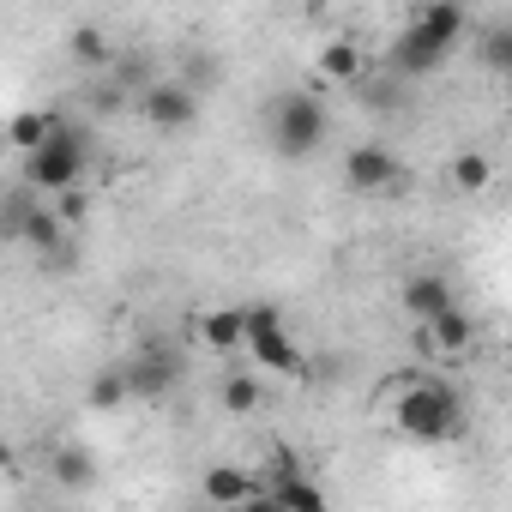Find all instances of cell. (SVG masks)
Instances as JSON below:
<instances>
[{"instance_id":"cell-1","label":"cell","mask_w":512,"mask_h":512,"mask_svg":"<svg viewBox=\"0 0 512 512\" xmlns=\"http://www.w3.org/2000/svg\"><path fill=\"white\" fill-rule=\"evenodd\" d=\"M392 428L404 440H422V446H452L470 434V410H464L452 380L422 374V380H404L392 392Z\"/></svg>"},{"instance_id":"cell-2","label":"cell","mask_w":512,"mask_h":512,"mask_svg":"<svg viewBox=\"0 0 512 512\" xmlns=\"http://www.w3.org/2000/svg\"><path fill=\"white\" fill-rule=\"evenodd\" d=\"M464 31H470V19H464L458 0H428V7L398 31V43L386 55V73L392 79H428L434 67H446V55L458 49Z\"/></svg>"},{"instance_id":"cell-3","label":"cell","mask_w":512,"mask_h":512,"mask_svg":"<svg viewBox=\"0 0 512 512\" xmlns=\"http://www.w3.org/2000/svg\"><path fill=\"white\" fill-rule=\"evenodd\" d=\"M85 169H91V139H85V127H73L67 115H55V133L37 145V151H25V187H37V193H67V187H79L85 181Z\"/></svg>"},{"instance_id":"cell-4","label":"cell","mask_w":512,"mask_h":512,"mask_svg":"<svg viewBox=\"0 0 512 512\" xmlns=\"http://www.w3.org/2000/svg\"><path fill=\"white\" fill-rule=\"evenodd\" d=\"M326 133H332V115H326L320 91H284V97L272 103V115H266V139H272V151L290 157V163L314 157V151L326 145Z\"/></svg>"},{"instance_id":"cell-5","label":"cell","mask_w":512,"mask_h":512,"mask_svg":"<svg viewBox=\"0 0 512 512\" xmlns=\"http://www.w3.org/2000/svg\"><path fill=\"white\" fill-rule=\"evenodd\" d=\"M241 320H247V362L253 368H272L284 380H302L308 374V356H302V344L290 338V326H284V314L272 302H247Z\"/></svg>"},{"instance_id":"cell-6","label":"cell","mask_w":512,"mask_h":512,"mask_svg":"<svg viewBox=\"0 0 512 512\" xmlns=\"http://www.w3.org/2000/svg\"><path fill=\"white\" fill-rule=\"evenodd\" d=\"M139 121L151 127V133H193L199 127V91L193 85H181V79H151L145 91H139Z\"/></svg>"},{"instance_id":"cell-7","label":"cell","mask_w":512,"mask_h":512,"mask_svg":"<svg viewBox=\"0 0 512 512\" xmlns=\"http://www.w3.org/2000/svg\"><path fill=\"white\" fill-rule=\"evenodd\" d=\"M398 181H404V163H398V151H386L380 139L344 151V187H350V193H392Z\"/></svg>"},{"instance_id":"cell-8","label":"cell","mask_w":512,"mask_h":512,"mask_svg":"<svg viewBox=\"0 0 512 512\" xmlns=\"http://www.w3.org/2000/svg\"><path fill=\"white\" fill-rule=\"evenodd\" d=\"M199 494L211 506H266L272 500V482H260L253 470H241V464H211L205 482H199Z\"/></svg>"},{"instance_id":"cell-9","label":"cell","mask_w":512,"mask_h":512,"mask_svg":"<svg viewBox=\"0 0 512 512\" xmlns=\"http://www.w3.org/2000/svg\"><path fill=\"white\" fill-rule=\"evenodd\" d=\"M476 344V320L452 302L446 314H434V320H416V350L422 356H464Z\"/></svg>"},{"instance_id":"cell-10","label":"cell","mask_w":512,"mask_h":512,"mask_svg":"<svg viewBox=\"0 0 512 512\" xmlns=\"http://www.w3.org/2000/svg\"><path fill=\"white\" fill-rule=\"evenodd\" d=\"M127 380H133V398H145V404H157L175 380H181V362H175V350H163V344H145L133 362H127Z\"/></svg>"},{"instance_id":"cell-11","label":"cell","mask_w":512,"mask_h":512,"mask_svg":"<svg viewBox=\"0 0 512 512\" xmlns=\"http://www.w3.org/2000/svg\"><path fill=\"white\" fill-rule=\"evenodd\" d=\"M326 500H332V494L302 476V458H296V452H272V500H266V506H314V512H320Z\"/></svg>"},{"instance_id":"cell-12","label":"cell","mask_w":512,"mask_h":512,"mask_svg":"<svg viewBox=\"0 0 512 512\" xmlns=\"http://www.w3.org/2000/svg\"><path fill=\"white\" fill-rule=\"evenodd\" d=\"M193 332L217 356H247V320H241V308H211V314L193 320Z\"/></svg>"},{"instance_id":"cell-13","label":"cell","mask_w":512,"mask_h":512,"mask_svg":"<svg viewBox=\"0 0 512 512\" xmlns=\"http://www.w3.org/2000/svg\"><path fill=\"white\" fill-rule=\"evenodd\" d=\"M458 296H452V284H446V272H410L404 278V314L410 320H434V314H446Z\"/></svg>"},{"instance_id":"cell-14","label":"cell","mask_w":512,"mask_h":512,"mask_svg":"<svg viewBox=\"0 0 512 512\" xmlns=\"http://www.w3.org/2000/svg\"><path fill=\"white\" fill-rule=\"evenodd\" d=\"M320 79H332V85H362V79H368V55H362L350 37H332V43L320 49Z\"/></svg>"},{"instance_id":"cell-15","label":"cell","mask_w":512,"mask_h":512,"mask_svg":"<svg viewBox=\"0 0 512 512\" xmlns=\"http://www.w3.org/2000/svg\"><path fill=\"white\" fill-rule=\"evenodd\" d=\"M446 181H452L458 193H488V187H494V157H488V151H458V157L446 163Z\"/></svg>"},{"instance_id":"cell-16","label":"cell","mask_w":512,"mask_h":512,"mask_svg":"<svg viewBox=\"0 0 512 512\" xmlns=\"http://www.w3.org/2000/svg\"><path fill=\"white\" fill-rule=\"evenodd\" d=\"M476 61H482V73L512 79V25H488V31L476 37Z\"/></svg>"},{"instance_id":"cell-17","label":"cell","mask_w":512,"mask_h":512,"mask_svg":"<svg viewBox=\"0 0 512 512\" xmlns=\"http://www.w3.org/2000/svg\"><path fill=\"white\" fill-rule=\"evenodd\" d=\"M67 49H73L79 67H97V73L115 67V49H109V37H103L97 25H73V31H67Z\"/></svg>"},{"instance_id":"cell-18","label":"cell","mask_w":512,"mask_h":512,"mask_svg":"<svg viewBox=\"0 0 512 512\" xmlns=\"http://www.w3.org/2000/svg\"><path fill=\"white\" fill-rule=\"evenodd\" d=\"M133 398V380H127V368H103L97 380H91V392H85V404L97 410V416H109V410H121Z\"/></svg>"},{"instance_id":"cell-19","label":"cell","mask_w":512,"mask_h":512,"mask_svg":"<svg viewBox=\"0 0 512 512\" xmlns=\"http://www.w3.org/2000/svg\"><path fill=\"white\" fill-rule=\"evenodd\" d=\"M217 398H223L229 416H253V410H260V380H253L247 368H241V374H223V392H217Z\"/></svg>"},{"instance_id":"cell-20","label":"cell","mask_w":512,"mask_h":512,"mask_svg":"<svg viewBox=\"0 0 512 512\" xmlns=\"http://www.w3.org/2000/svg\"><path fill=\"white\" fill-rule=\"evenodd\" d=\"M49 133H55V115H43V109H25V115H13V145H19V151H37Z\"/></svg>"},{"instance_id":"cell-21","label":"cell","mask_w":512,"mask_h":512,"mask_svg":"<svg viewBox=\"0 0 512 512\" xmlns=\"http://www.w3.org/2000/svg\"><path fill=\"white\" fill-rule=\"evenodd\" d=\"M55 476H61V482H85V476H91V470H85V452H73V446L55 452Z\"/></svg>"},{"instance_id":"cell-22","label":"cell","mask_w":512,"mask_h":512,"mask_svg":"<svg viewBox=\"0 0 512 512\" xmlns=\"http://www.w3.org/2000/svg\"><path fill=\"white\" fill-rule=\"evenodd\" d=\"M302 7H308V13H320V7H326V0H302Z\"/></svg>"}]
</instances>
